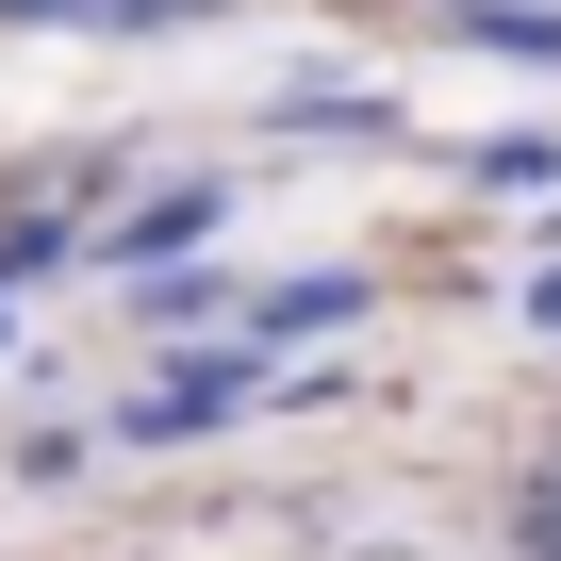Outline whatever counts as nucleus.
I'll return each instance as SVG.
<instances>
[{
	"mask_svg": "<svg viewBox=\"0 0 561 561\" xmlns=\"http://www.w3.org/2000/svg\"><path fill=\"white\" fill-rule=\"evenodd\" d=\"M248 397H264V331H231L215 364L149 380V397H133V430H149V446H182V430H215V413H248Z\"/></svg>",
	"mask_w": 561,
	"mask_h": 561,
	"instance_id": "1",
	"label": "nucleus"
},
{
	"mask_svg": "<svg viewBox=\"0 0 561 561\" xmlns=\"http://www.w3.org/2000/svg\"><path fill=\"white\" fill-rule=\"evenodd\" d=\"M215 231H231V182H149L100 248H116V264H165V248H215Z\"/></svg>",
	"mask_w": 561,
	"mask_h": 561,
	"instance_id": "2",
	"label": "nucleus"
},
{
	"mask_svg": "<svg viewBox=\"0 0 561 561\" xmlns=\"http://www.w3.org/2000/svg\"><path fill=\"white\" fill-rule=\"evenodd\" d=\"M347 314H364V280H347V264H331V280H280V298H264V314H248V331H264V347H280V331H347Z\"/></svg>",
	"mask_w": 561,
	"mask_h": 561,
	"instance_id": "3",
	"label": "nucleus"
}]
</instances>
